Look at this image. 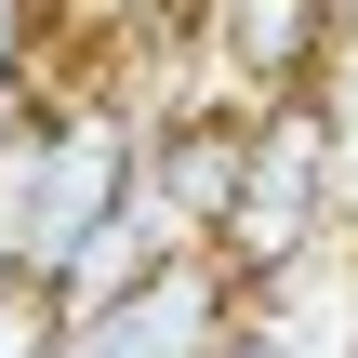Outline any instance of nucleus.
Listing matches in <instances>:
<instances>
[{
	"instance_id": "f257e3e1",
	"label": "nucleus",
	"mask_w": 358,
	"mask_h": 358,
	"mask_svg": "<svg viewBox=\"0 0 358 358\" xmlns=\"http://www.w3.org/2000/svg\"><path fill=\"white\" fill-rule=\"evenodd\" d=\"M133 173H146V106L80 80V93H40V120L13 133L0 159V239L27 279H53L106 213H133Z\"/></svg>"
},
{
	"instance_id": "f03ea898",
	"label": "nucleus",
	"mask_w": 358,
	"mask_h": 358,
	"mask_svg": "<svg viewBox=\"0 0 358 358\" xmlns=\"http://www.w3.org/2000/svg\"><path fill=\"white\" fill-rule=\"evenodd\" d=\"M319 239H345V186H332V93H292L252 120V159H239V213H226V266L239 279H279L306 266Z\"/></svg>"
},
{
	"instance_id": "7ed1b4c3",
	"label": "nucleus",
	"mask_w": 358,
	"mask_h": 358,
	"mask_svg": "<svg viewBox=\"0 0 358 358\" xmlns=\"http://www.w3.org/2000/svg\"><path fill=\"white\" fill-rule=\"evenodd\" d=\"M345 66V27H332V0H199L186 13V93H159V106H292V93H319Z\"/></svg>"
},
{
	"instance_id": "20e7f679",
	"label": "nucleus",
	"mask_w": 358,
	"mask_h": 358,
	"mask_svg": "<svg viewBox=\"0 0 358 358\" xmlns=\"http://www.w3.org/2000/svg\"><path fill=\"white\" fill-rule=\"evenodd\" d=\"M239 319H252V279H239L226 252H159L133 292L66 306V345L53 358H226Z\"/></svg>"
},
{
	"instance_id": "39448f33",
	"label": "nucleus",
	"mask_w": 358,
	"mask_h": 358,
	"mask_svg": "<svg viewBox=\"0 0 358 358\" xmlns=\"http://www.w3.org/2000/svg\"><path fill=\"white\" fill-rule=\"evenodd\" d=\"M239 159H252V106H146V173L133 213L159 226V252H213L239 213Z\"/></svg>"
},
{
	"instance_id": "423d86ee",
	"label": "nucleus",
	"mask_w": 358,
	"mask_h": 358,
	"mask_svg": "<svg viewBox=\"0 0 358 358\" xmlns=\"http://www.w3.org/2000/svg\"><path fill=\"white\" fill-rule=\"evenodd\" d=\"M146 266H159V226H146V213H106V226L53 266V292H66V306H106V292H133Z\"/></svg>"
},
{
	"instance_id": "0eeeda50",
	"label": "nucleus",
	"mask_w": 358,
	"mask_h": 358,
	"mask_svg": "<svg viewBox=\"0 0 358 358\" xmlns=\"http://www.w3.org/2000/svg\"><path fill=\"white\" fill-rule=\"evenodd\" d=\"M66 345V292L53 279H0V358H53Z\"/></svg>"
},
{
	"instance_id": "6e6552de",
	"label": "nucleus",
	"mask_w": 358,
	"mask_h": 358,
	"mask_svg": "<svg viewBox=\"0 0 358 358\" xmlns=\"http://www.w3.org/2000/svg\"><path fill=\"white\" fill-rule=\"evenodd\" d=\"M332 93V186H345V226H358V80H319Z\"/></svg>"
},
{
	"instance_id": "1a4fd4ad",
	"label": "nucleus",
	"mask_w": 358,
	"mask_h": 358,
	"mask_svg": "<svg viewBox=\"0 0 358 358\" xmlns=\"http://www.w3.org/2000/svg\"><path fill=\"white\" fill-rule=\"evenodd\" d=\"M0 80H40V0H0Z\"/></svg>"
},
{
	"instance_id": "9d476101",
	"label": "nucleus",
	"mask_w": 358,
	"mask_h": 358,
	"mask_svg": "<svg viewBox=\"0 0 358 358\" xmlns=\"http://www.w3.org/2000/svg\"><path fill=\"white\" fill-rule=\"evenodd\" d=\"M40 120V80H0V159H13V133Z\"/></svg>"
},
{
	"instance_id": "9b49d317",
	"label": "nucleus",
	"mask_w": 358,
	"mask_h": 358,
	"mask_svg": "<svg viewBox=\"0 0 358 358\" xmlns=\"http://www.w3.org/2000/svg\"><path fill=\"white\" fill-rule=\"evenodd\" d=\"M0 279H27V266H13V239H0Z\"/></svg>"
}]
</instances>
